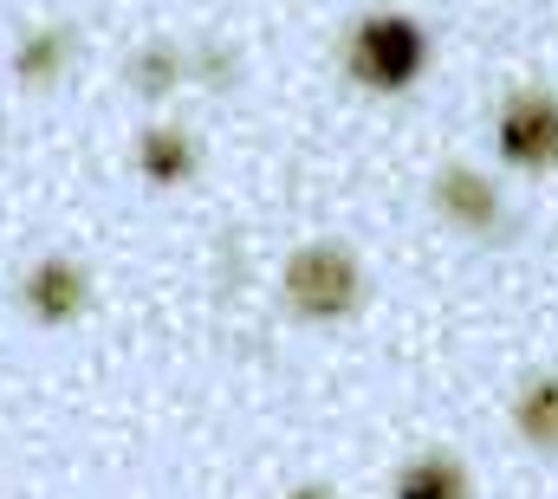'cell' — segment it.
<instances>
[{"label":"cell","mask_w":558,"mask_h":499,"mask_svg":"<svg viewBox=\"0 0 558 499\" xmlns=\"http://www.w3.org/2000/svg\"><path fill=\"white\" fill-rule=\"evenodd\" d=\"M344 65L371 92H403V85H416L422 65H428V39H422L416 20H403V13H371V20H357V33L344 46Z\"/></svg>","instance_id":"cell-1"},{"label":"cell","mask_w":558,"mask_h":499,"mask_svg":"<svg viewBox=\"0 0 558 499\" xmlns=\"http://www.w3.org/2000/svg\"><path fill=\"white\" fill-rule=\"evenodd\" d=\"M357 292H364V272H357L351 253H338V247H305V253H292V266H286V299L305 318H344L357 305Z\"/></svg>","instance_id":"cell-2"},{"label":"cell","mask_w":558,"mask_h":499,"mask_svg":"<svg viewBox=\"0 0 558 499\" xmlns=\"http://www.w3.org/2000/svg\"><path fill=\"white\" fill-rule=\"evenodd\" d=\"M500 149L520 169H546L558 162V105L553 98H513L500 111Z\"/></svg>","instance_id":"cell-3"},{"label":"cell","mask_w":558,"mask_h":499,"mask_svg":"<svg viewBox=\"0 0 558 499\" xmlns=\"http://www.w3.org/2000/svg\"><path fill=\"white\" fill-rule=\"evenodd\" d=\"M20 299H26V312H33L39 325H72V318L92 305V279H85L72 259H46V266L26 272Z\"/></svg>","instance_id":"cell-4"},{"label":"cell","mask_w":558,"mask_h":499,"mask_svg":"<svg viewBox=\"0 0 558 499\" xmlns=\"http://www.w3.org/2000/svg\"><path fill=\"white\" fill-rule=\"evenodd\" d=\"M435 208H441L448 221L474 228V234H487V228L500 221V202H494V188H487L474 169H441V182H435Z\"/></svg>","instance_id":"cell-5"},{"label":"cell","mask_w":558,"mask_h":499,"mask_svg":"<svg viewBox=\"0 0 558 499\" xmlns=\"http://www.w3.org/2000/svg\"><path fill=\"white\" fill-rule=\"evenodd\" d=\"M137 162H143V175L149 182H189L195 175V143L182 136V130H143V143H137Z\"/></svg>","instance_id":"cell-6"},{"label":"cell","mask_w":558,"mask_h":499,"mask_svg":"<svg viewBox=\"0 0 558 499\" xmlns=\"http://www.w3.org/2000/svg\"><path fill=\"white\" fill-rule=\"evenodd\" d=\"M65 59H72V33H65V26H46V33H33V39L20 46L13 72H20L26 85H52V78L65 72Z\"/></svg>","instance_id":"cell-7"},{"label":"cell","mask_w":558,"mask_h":499,"mask_svg":"<svg viewBox=\"0 0 558 499\" xmlns=\"http://www.w3.org/2000/svg\"><path fill=\"white\" fill-rule=\"evenodd\" d=\"M468 487V474H461V461H416V467H403V480H397V494L403 499H454Z\"/></svg>","instance_id":"cell-8"},{"label":"cell","mask_w":558,"mask_h":499,"mask_svg":"<svg viewBox=\"0 0 558 499\" xmlns=\"http://www.w3.org/2000/svg\"><path fill=\"white\" fill-rule=\"evenodd\" d=\"M520 435L533 448H558V376L553 382H533L520 395Z\"/></svg>","instance_id":"cell-9"},{"label":"cell","mask_w":558,"mask_h":499,"mask_svg":"<svg viewBox=\"0 0 558 499\" xmlns=\"http://www.w3.org/2000/svg\"><path fill=\"white\" fill-rule=\"evenodd\" d=\"M182 52H169V46H149V52H137L131 59V92H143V98H162V92H175L182 85Z\"/></svg>","instance_id":"cell-10"}]
</instances>
